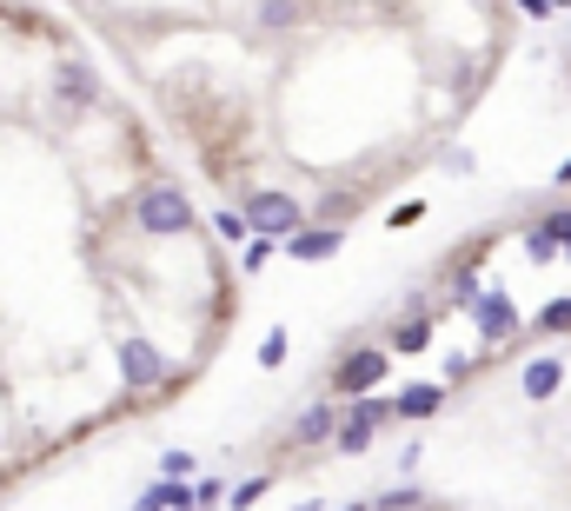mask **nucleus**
<instances>
[{
    "mask_svg": "<svg viewBox=\"0 0 571 511\" xmlns=\"http://www.w3.org/2000/svg\"><path fill=\"white\" fill-rule=\"evenodd\" d=\"M519 8H525V14H532V21H545V14H551V8H564V0H519Z\"/></svg>",
    "mask_w": 571,
    "mask_h": 511,
    "instance_id": "25",
    "label": "nucleus"
},
{
    "mask_svg": "<svg viewBox=\"0 0 571 511\" xmlns=\"http://www.w3.org/2000/svg\"><path fill=\"white\" fill-rule=\"evenodd\" d=\"M120 385L127 392H159L167 385V353L146 338H120Z\"/></svg>",
    "mask_w": 571,
    "mask_h": 511,
    "instance_id": "6",
    "label": "nucleus"
},
{
    "mask_svg": "<svg viewBox=\"0 0 571 511\" xmlns=\"http://www.w3.org/2000/svg\"><path fill=\"white\" fill-rule=\"evenodd\" d=\"M538 233L558 246V260H564V246H571V213H564V206H558V213H545V219H538Z\"/></svg>",
    "mask_w": 571,
    "mask_h": 511,
    "instance_id": "15",
    "label": "nucleus"
},
{
    "mask_svg": "<svg viewBox=\"0 0 571 511\" xmlns=\"http://www.w3.org/2000/svg\"><path fill=\"white\" fill-rule=\"evenodd\" d=\"M273 252H279V239H247V273H260Z\"/></svg>",
    "mask_w": 571,
    "mask_h": 511,
    "instance_id": "21",
    "label": "nucleus"
},
{
    "mask_svg": "<svg viewBox=\"0 0 571 511\" xmlns=\"http://www.w3.org/2000/svg\"><path fill=\"white\" fill-rule=\"evenodd\" d=\"M260 366H266V372H273V366H286V332H279V325L266 332V346H260Z\"/></svg>",
    "mask_w": 571,
    "mask_h": 511,
    "instance_id": "19",
    "label": "nucleus"
},
{
    "mask_svg": "<svg viewBox=\"0 0 571 511\" xmlns=\"http://www.w3.org/2000/svg\"><path fill=\"white\" fill-rule=\"evenodd\" d=\"M293 14H299L293 0H260V27H266V34H286V27H293Z\"/></svg>",
    "mask_w": 571,
    "mask_h": 511,
    "instance_id": "14",
    "label": "nucleus"
},
{
    "mask_svg": "<svg viewBox=\"0 0 571 511\" xmlns=\"http://www.w3.org/2000/svg\"><path fill=\"white\" fill-rule=\"evenodd\" d=\"M333 432H340V405L333 399H312L293 418V445H333Z\"/></svg>",
    "mask_w": 571,
    "mask_h": 511,
    "instance_id": "8",
    "label": "nucleus"
},
{
    "mask_svg": "<svg viewBox=\"0 0 571 511\" xmlns=\"http://www.w3.org/2000/svg\"><path fill=\"white\" fill-rule=\"evenodd\" d=\"M472 325H478L485 346H512L525 319H519V306H512V293H505V286H485V293L472 299Z\"/></svg>",
    "mask_w": 571,
    "mask_h": 511,
    "instance_id": "5",
    "label": "nucleus"
},
{
    "mask_svg": "<svg viewBox=\"0 0 571 511\" xmlns=\"http://www.w3.org/2000/svg\"><path fill=\"white\" fill-rule=\"evenodd\" d=\"M340 246H346V233H340V226H299L279 252H286V260H299V266H319V260H333Z\"/></svg>",
    "mask_w": 571,
    "mask_h": 511,
    "instance_id": "7",
    "label": "nucleus"
},
{
    "mask_svg": "<svg viewBox=\"0 0 571 511\" xmlns=\"http://www.w3.org/2000/svg\"><path fill=\"white\" fill-rule=\"evenodd\" d=\"M239 219H247V233L253 239H293L299 226H306V206L293 200V193H279V187H260V193H247V213H239Z\"/></svg>",
    "mask_w": 571,
    "mask_h": 511,
    "instance_id": "2",
    "label": "nucleus"
},
{
    "mask_svg": "<svg viewBox=\"0 0 571 511\" xmlns=\"http://www.w3.org/2000/svg\"><path fill=\"white\" fill-rule=\"evenodd\" d=\"M392 418V399H346V412H340V432H333V452H346V459H359L372 439H379V425Z\"/></svg>",
    "mask_w": 571,
    "mask_h": 511,
    "instance_id": "4",
    "label": "nucleus"
},
{
    "mask_svg": "<svg viewBox=\"0 0 571 511\" xmlns=\"http://www.w3.org/2000/svg\"><path fill=\"white\" fill-rule=\"evenodd\" d=\"M133 511H200V498H193V485H180V478H153Z\"/></svg>",
    "mask_w": 571,
    "mask_h": 511,
    "instance_id": "9",
    "label": "nucleus"
},
{
    "mask_svg": "<svg viewBox=\"0 0 571 511\" xmlns=\"http://www.w3.org/2000/svg\"><path fill=\"white\" fill-rule=\"evenodd\" d=\"M193 498H200V504H206V511H213V504H219V498H226V485H219V478H206V485H193Z\"/></svg>",
    "mask_w": 571,
    "mask_h": 511,
    "instance_id": "24",
    "label": "nucleus"
},
{
    "mask_svg": "<svg viewBox=\"0 0 571 511\" xmlns=\"http://www.w3.org/2000/svg\"><path fill=\"white\" fill-rule=\"evenodd\" d=\"M413 504H426L413 485H398V491H385V498H372V511H413Z\"/></svg>",
    "mask_w": 571,
    "mask_h": 511,
    "instance_id": "18",
    "label": "nucleus"
},
{
    "mask_svg": "<svg viewBox=\"0 0 571 511\" xmlns=\"http://www.w3.org/2000/svg\"><path fill=\"white\" fill-rule=\"evenodd\" d=\"M426 346H432V319L413 312V319H398V325H392V346H385V353H426Z\"/></svg>",
    "mask_w": 571,
    "mask_h": 511,
    "instance_id": "11",
    "label": "nucleus"
},
{
    "mask_svg": "<svg viewBox=\"0 0 571 511\" xmlns=\"http://www.w3.org/2000/svg\"><path fill=\"white\" fill-rule=\"evenodd\" d=\"M439 405H445V385H426V379H419V385H405V392L392 399V418H432Z\"/></svg>",
    "mask_w": 571,
    "mask_h": 511,
    "instance_id": "10",
    "label": "nucleus"
},
{
    "mask_svg": "<svg viewBox=\"0 0 571 511\" xmlns=\"http://www.w3.org/2000/svg\"><path fill=\"white\" fill-rule=\"evenodd\" d=\"M558 385H564V366L558 359H532L525 366V399H551Z\"/></svg>",
    "mask_w": 571,
    "mask_h": 511,
    "instance_id": "12",
    "label": "nucleus"
},
{
    "mask_svg": "<svg viewBox=\"0 0 571 511\" xmlns=\"http://www.w3.org/2000/svg\"><path fill=\"white\" fill-rule=\"evenodd\" d=\"M60 94H67L73 107H87V100H100V87H94V73H87V67H67V73H60Z\"/></svg>",
    "mask_w": 571,
    "mask_h": 511,
    "instance_id": "13",
    "label": "nucleus"
},
{
    "mask_svg": "<svg viewBox=\"0 0 571 511\" xmlns=\"http://www.w3.org/2000/svg\"><path fill=\"white\" fill-rule=\"evenodd\" d=\"M564 260H571V246H564Z\"/></svg>",
    "mask_w": 571,
    "mask_h": 511,
    "instance_id": "28",
    "label": "nucleus"
},
{
    "mask_svg": "<svg viewBox=\"0 0 571 511\" xmlns=\"http://www.w3.org/2000/svg\"><path fill=\"white\" fill-rule=\"evenodd\" d=\"M558 180H571V159H564V166H558Z\"/></svg>",
    "mask_w": 571,
    "mask_h": 511,
    "instance_id": "26",
    "label": "nucleus"
},
{
    "mask_svg": "<svg viewBox=\"0 0 571 511\" xmlns=\"http://www.w3.org/2000/svg\"><path fill=\"white\" fill-rule=\"evenodd\" d=\"M346 511H372V504H346Z\"/></svg>",
    "mask_w": 571,
    "mask_h": 511,
    "instance_id": "27",
    "label": "nucleus"
},
{
    "mask_svg": "<svg viewBox=\"0 0 571 511\" xmlns=\"http://www.w3.org/2000/svg\"><path fill=\"white\" fill-rule=\"evenodd\" d=\"M525 252H532V260H538V266H545V260H558V246H551V239H545L538 226H525Z\"/></svg>",
    "mask_w": 571,
    "mask_h": 511,
    "instance_id": "20",
    "label": "nucleus"
},
{
    "mask_svg": "<svg viewBox=\"0 0 571 511\" xmlns=\"http://www.w3.org/2000/svg\"><path fill=\"white\" fill-rule=\"evenodd\" d=\"M385 366H392L385 346H353V353L333 366V399H372V392L385 385Z\"/></svg>",
    "mask_w": 571,
    "mask_h": 511,
    "instance_id": "3",
    "label": "nucleus"
},
{
    "mask_svg": "<svg viewBox=\"0 0 571 511\" xmlns=\"http://www.w3.org/2000/svg\"><path fill=\"white\" fill-rule=\"evenodd\" d=\"M133 226L153 233V239H180V233H193V200L167 180H153V187L133 193Z\"/></svg>",
    "mask_w": 571,
    "mask_h": 511,
    "instance_id": "1",
    "label": "nucleus"
},
{
    "mask_svg": "<svg viewBox=\"0 0 571 511\" xmlns=\"http://www.w3.org/2000/svg\"><path fill=\"white\" fill-rule=\"evenodd\" d=\"M538 332H545V338H551V332H571V293H564V299H551V306L538 312Z\"/></svg>",
    "mask_w": 571,
    "mask_h": 511,
    "instance_id": "16",
    "label": "nucleus"
},
{
    "mask_svg": "<svg viewBox=\"0 0 571 511\" xmlns=\"http://www.w3.org/2000/svg\"><path fill=\"white\" fill-rule=\"evenodd\" d=\"M213 233H219V239H253V233H247V219H239V213H213Z\"/></svg>",
    "mask_w": 571,
    "mask_h": 511,
    "instance_id": "22",
    "label": "nucleus"
},
{
    "mask_svg": "<svg viewBox=\"0 0 571 511\" xmlns=\"http://www.w3.org/2000/svg\"><path fill=\"white\" fill-rule=\"evenodd\" d=\"M226 498H233V511H253V504L266 498V478H247V485H233Z\"/></svg>",
    "mask_w": 571,
    "mask_h": 511,
    "instance_id": "17",
    "label": "nucleus"
},
{
    "mask_svg": "<svg viewBox=\"0 0 571 511\" xmlns=\"http://www.w3.org/2000/svg\"><path fill=\"white\" fill-rule=\"evenodd\" d=\"M187 472H193V452H167V459H159V478H180L187 485Z\"/></svg>",
    "mask_w": 571,
    "mask_h": 511,
    "instance_id": "23",
    "label": "nucleus"
}]
</instances>
